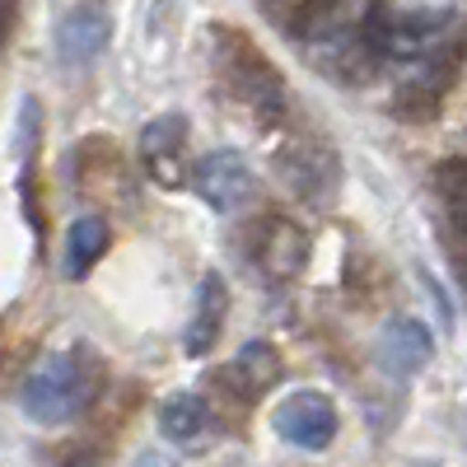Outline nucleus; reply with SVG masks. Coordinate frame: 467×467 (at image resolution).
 <instances>
[{
    "label": "nucleus",
    "mask_w": 467,
    "mask_h": 467,
    "mask_svg": "<svg viewBox=\"0 0 467 467\" xmlns=\"http://www.w3.org/2000/svg\"><path fill=\"white\" fill-rule=\"evenodd\" d=\"M379 360L393 379H411L435 360V337L420 318H393L379 337Z\"/></svg>",
    "instance_id": "nucleus-9"
},
{
    "label": "nucleus",
    "mask_w": 467,
    "mask_h": 467,
    "mask_svg": "<svg viewBox=\"0 0 467 467\" xmlns=\"http://www.w3.org/2000/svg\"><path fill=\"white\" fill-rule=\"evenodd\" d=\"M281 369L285 365H281L276 346H271V341H248V346H239V356L224 365V383L239 398H262L266 388L281 383Z\"/></svg>",
    "instance_id": "nucleus-11"
},
{
    "label": "nucleus",
    "mask_w": 467,
    "mask_h": 467,
    "mask_svg": "<svg viewBox=\"0 0 467 467\" xmlns=\"http://www.w3.org/2000/svg\"><path fill=\"white\" fill-rule=\"evenodd\" d=\"M271 420H276V435L295 449H327L337 440V407L318 388H299V393L281 398Z\"/></svg>",
    "instance_id": "nucleus-6"
},
{
    "label": "nucleus",
    "mask_w": 467,
    "mask_h": 467,
    "mask_svg": "<svg viewBox=\"0 0 467 467\" xmlns=\"http://www.w3.org/2000/svg\"><path fill=\"white\" fill-rule=\"evenodd\" d=\"M449 33V10H374L365 24V43L374 57H431L435 43Z\"/></svg>",
    "instance_id": "nucleus-3"
},
{
    "label": "nucleus",
    "mask_w": 467,
    "mask_h": 467,
    "mask_svg": "<svg viewBox=\"0 0 467 467\" xmlns=\"http://www.w3.org/2000/svg\"><path fill=\"white\" fill-rule=\"evenodd\" d=\"M108 253V224L99 215H80L66 229V253H61V271L70 281H85L89 271L103 262Z\"/></svg>",
    "instance_id": "nucleus-14"
},
{
    "label": "nucleus",
    "mask_w": 467,
    "mask_h": 467,
    "mask_svg": "<svg viewBox=\"0 0 467 467\" xmlns=\"http://www.w3.org/2000/svg\"><path fill=\"white\" fill-rule=\"evenodd\" d=\"M10 19H15V0H0V43H5V33H10Z\"/></svg>",
    "instance_id": "nucleus-17"
},
{
    "label": "nucleus",
    "mask_w": 467,
    "mask_h": 467,
    "mask_svg": "<svg viewBox=\"0 0 467 467\" xmlns=\"http://www.w3.org/2000/svg\"><path fill=\"white\" fill-rule=\"evenodd\" d=\"M220 66H224V75H229L234 94H239V99L262 117V122H281L285 108H290V89H285V80H281V70L271 66L253 43L224 33V57H220Z\"/></svg>",
    "instance_id": "nucleus-2"
},
{
    "label": "nucleus",
    "mask_w": 467,
    "mask_h": 467,
    "mask_svg": "<svg viewBox=\"0 0 467 467\" xmlns=\"http://www.w3.org/2000/svg\"><path fill=\"white\" fill-rule=\"evenodd\" d=\"M435 187H440V202H444V211H449L453 229H458V234H467V160L444 164V169H440V178H435Z\"/></svg>",
    "instance_id": "nucleus-16"
},
{
    "label": "nucleus",
    "mask_w": 467,
    "mask_h": 467,
    "mask_svg": "<svg viewBox=\"0 0 467 467\" xmlns=\"http://www.w3.org/2000/svg\"><path fill=\"white\" fill-rule=\"evenodd\" d=\"M192 187H197V197L211 211L229 215V211H239L253 197V173H248L239 150H215V154H206V160L192 164Z\"/></svg>",
    "instance_id": "nucleus-8"
},
{
    "label": "nucleus",
    "mask_w": 467,
    "mask_h": 467,
    "mask_svg": "<svg viewBox=\"0 0 467 467\" xmlns=\"http://www.w3.org/2000/svg\"><path fill=\"white\" fill-rule=\"evenodd\" d=\"M140 169L150 173V182L160 187H182L192 182V169H187V122L178 112H164L154 122L140 127Z\"/></svg>",
    "instance_id": "nucleus-7"
},
{
    "label": "nucleus",
    "mask_w": 467,
    "mask_h": 467,
    "mask_svg": "<svg viewBox=\"0 0 467 467\" xmlns=\"http://www.w3.org/2000/svg\"><path fill=\"white\" fill-rule=\"evenodd\" d=\"M266 5H271V15L281 19L285 33L308 37V33H314V28L341 5V0H266Z\"/></svg>",
    "instance_id": "nucleus-15"
},
{
    "label": "nucleus",
    "mask_w": 467,
    "mask_h": 467,
    "mask_svg": "<svg viewBox=\"0 0 467 467\" xmlns=\"http://www.w3.org/2000/svg\"><path fill=\"white\" fill-rule=\"evenodd\" d=\"M308 253H314V244H308L304 224H295V220H285V215H266V220L257 224V234H253V257H257V266H262V276L276 281V285L304 276Z\"/></svg>",
    "instance_id": "nucleus-5"
},
{
    "label": "nucleus",
    "mask_w": 467,
    "mask_h": 467,
    "mask_svg": "<svg viewBox=\"0 0 467 467\" xmlns=\"http://www.w3.org/2000/svg\"><path fill=\"white\" fill-rule=\"evenodd\" d=\"M276 169H281V182L308 206H327L337 197L341 164H337V154L327 145H318V140H308V136L285 140L276 150Z\"/></svg>",
    "instance_id": "nucleus-4"
},
{
    "label": "nucleus",
    "mask_w": 467,
    "mask_h": 467,
    "mask_svg": "<svg viewBox=\"0 0 467 467\" xmlns=\"http://www.w3.org/2000/svg\"><path fill=\"white\" fill-rule=\"evenodd\" d=\"M224 308H229L224 281L211 271V276H202V285H197V308H192V323H187V332H182V350H187L192 360H202V356H211V350H215Z\"/></svg>",
    "instance_id": "nucleus-12"
},
{
    "label": "nucleus",
    "mask_w": 467,
    "mask_h": 467,
    "mask_svg": "<svg viewBox=\"0 0 467 467\" xmlns=\"http://www.w3.org/2000/svg\"><path fill=\"white\" fill-rule=\"evenodd\" d=\"M160 435L178 449H202L211 440V407L197 393H169L160 402Z\"/></svg>",
    "instance_id": "nucleus-13"
},
{
    "label": "nucleus",
    "mask_w": 467,
    "mask_h": 467,
    "mask_svg": "<svg viewBox=\"0 0 467 467\" xmlns=\"http://www.w3.org/2000/svg\"><path fill=\"white\" fill-rule=\"evenodd\" d=\"M94 388H99V379H94V365L85 350L47 356L24 383V411L37 425H66L94 402Z\"/></svg>",
    "instance_id": "nucleus-1"
},
{
    "label": "nucleus",
    "mask_w": 467,
    "mask_h": 467,
    "mask_svg": "<svg viewBox=\"0 0 467 467\" xmlns=\"http://www.w3.org/2000/svg\"><path fill=\"white\" fill-rule=\"evenodd\" d=\"M57 43H61V57L70 66H89L108 43H112V19L103 5H75L61 28H57Z\"/></svg>",
    "instance_id": "nucleus-10"
}]
</instances>
